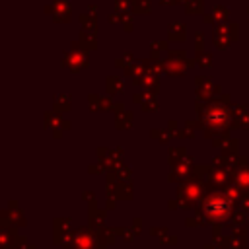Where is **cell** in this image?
<instances>
[{"label":"cell","instance_id":"cell-1","mask_svg":"<svg viewBox=\"0 0 249 249\" xmlns=\"http://www.w3.org/2000/svg\"><path fill=\"white\" fill-rule=\"evenodd\" d=\"M204 210L212 220H222V218H226L230 214V202L226 198H222V196H212V198L206 200Z\"/></svg>","mask_w":249,"mask_h":249}]
</instances>
